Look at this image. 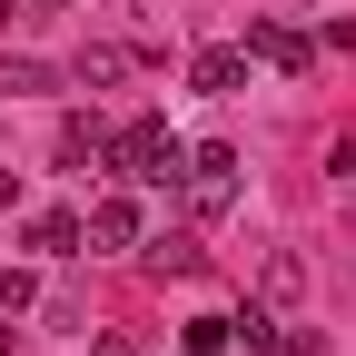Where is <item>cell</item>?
<instances>
[{
    "instance_id": "cell-15",
    "label": "cell",
    "mask_w": 356,
    "mask_h": 356,
    "mask_svg": "<svg viewBox=\"0 0 356 356\" xmlns=\"http://www.w3.org/2000/svg\"><path fill=\"white\" fill-rule=\"evenodd\" d=\"M89 356H139V337H119V327H99V337H89Z\"/></svg>"
},
{
    "instance_id": "cell-13",
    "label": "cell",
    "mask_w": 356,
    "mask_h": 356,
    "mask_svg": "<svg viewBox=\"0 0 356 356\" xmlns=\"http://www.w3.org/2000/svg\"><path fill=\"white\" fill-rule=\"evenodd\" d=\"M0 307H10V317H20V307H40V277H30V267H0Z\"/></svg>"
},
{
    "instance_id": "cell-16",
    "label": "cell",
    "mask_w": 356,
    "mask_h": 356,
    "mask_svg": "<svg viewBox=\"0 0 356 356\" xmlns=\"http://www.w3.org/2000/svg\"><path fill=\"white\" fill-rule=\"evenodd\" d=\"M10 20H20V0H0V30H10Z\"/></svg>"
},
{
    "instance_id": "cell-1",
    "label": "cell",
    "mask_w": 356,
    "mask_h": 356,
    "mask_svg": "<svg viewBox=\"0 0 356 356\" xmlns=\"http://www.w3.org/2000/svg\"><path fill=\"white\" fill-rule=\"evenodd\" d=\"M109 168H119V178H139V188H178V168H188V139H178L168 119H129L119 139H109Z\"/></svg>"
},
{
    "instance_id": "cell-11",
    "label": "cell",
    "mask_w": 356,
    "mask_h": 356,
    "mask_svg": "<svg viewBox=\"0 0 356 356\" xmlns=\"http://www.w3.org/2000/svg\"><path fill=\"white\" fill-rule=\"evenodd\" d=\"M257 287H267V307H287V297H297V287H307V267H297V257H287V248H277V257H267V277H257Z\"/></svg>"
},
{
    "instance_id": "cell-10",
    "label": "cell",
    "mask_w": 356,
    "mask_h": 356,
    "mask_svg": "<svg viewBox=\"0 0 356 356\" xmlns=\"http://www.w3.org/2000/svg\"><path fill=\"white\" fill-rule=\"evenodd\" d=\"M119 70H129V50H109V40H99V50H79V70H70V79H79V89H109Z\"/></svg>"
},
{
    "instance_id": "cell-3",
    "label": "cell",
    "mask_w": 356,
    "mask_h": 356,
    "mask_svg": "<svg viewBox=\"0 0 356 356\" xmlns=\"http://www.w3.org/2000/svg\"><path fill=\"white\" fill-rule=\"evenodd\" d=\"M248 60H267V70H287V79H307L317 70V40L307 30H287V20H248V40H238Z\"/></svg>"
},
{
    "instance_id": "cell-17",
    "label": "cell",
    "mask_w": 356,
    "mask_h": 356,
    "mask_svg": "<svg viewBox=\"0 0 356 356\" xmlns=\"http://www.w3.org/2000/svg\"><path fill=\"white\" fill-rule=\"evenodd\" d=\"M50 10H60V0H50Z\"/></svg>"
},
{
    "instance_id": "cell-6",
    "label": "cell",
    "mask_w": 356,
    "mask_h": 356,
    "mask_svg": "<svg viewBox=\"0 0 356 356\" xmlns=\"http://www.w3.org/2000/svg\"><path fill=\"white\" fill-rule=\"evenodd\" d=\"M60 168H109V129L89 119V109L60 119Z\"/></svg>"
},
{
    "instance_id": "cell-14",
    "label": "cell",
    "mask_w": 356,
    "mask_h": 356,
    "mask_svg": "<svg viewBox=\"0 0 356 356\" xmlns=\"http://www.w3.org/2000/svg\"><path fill=\"white\" fill-rule=\"evenodd\" d=\"M267 356H317V337H307V327H277V337H267Z\"/></svg>"
},
{
    "instance_id": "cell-9",
    "label": "cell",
    "mask_w": 356,
    "mask_h": 356,
    "mask_svg": "<svg viewBox=\"0 0 356 356\" xmlns=\"http://www.w3.org/2000/svg\"><path fill=\"white\" fill-rule=\"evenodd\" d=\"M178 346H188V356H228L238 327H228V317H188V327H178Z\"/></svg>"
},
{
    "instance_id": "cell-4",
    "label": "cell",
    "mask_w": 356,
    "mask_h": 356,
    "mask_svg": "<svg viewBox=\"0 0 356 356\" xmlns=\"http://www.w3.org/2000/svg\"><path fill=\"white\" fill-rule=\"evenodd\" d=\"M79 238L99 248V257H119V248H139V198H89V218H79Z\"/></svg>"
},
{
    "instance_id": "cell-5",
    "label": "cell",
    "mask_w": 356,
    "mask_h": 356,
    "mask_svg": "<svg viewBox=\"0 0 356 356\" xmlns=\"http://www.w3.org/2000/svg\"><path fill=\"white\" fill-rule=\"evenodd\" d=\"M188 89H208V99H238V89H248V50H238V40L198 50V60H188Z\"/></svg>"
},
{
    "instance_id": "cell-8",
    "label": "cell",
    "mask_w": 356,
    "mask_h": 356,
    "mask_svg": "<svg viewBox=\"0 0 356 356\" xmlns=\"http://www.w3.org/2000/svg\"><path fill=\"white\" fill-rule=\"evenodd\" d=\"M139 257L159 277H198V238H139Z\"/></svg>"
},
{
    "instance_id": "cell-12",
    "label": "cell",
    "mask_w": 356,
    "mask_h": 356,
    "mask_svg": "<svg viewBox=\"0 0 356 356\" xmlns=\"http://www.w3.org/2000/svg\"><path fill=\"white\" fill-rule=\"evenodd\" d=\"M30 89H50V70L40 60H0V99H30Z\"/></svg>"
},
{
    "instance_id": "cell-2",
    "label": "cell",
    "mask_w": 356,
    "mask_h": 356,
    "mask_svg": "<svg viewBox=\"0 0 356 356\" xmlns=\"http://www.w3.org/2000/svg\"><path fill=\"white\" fill-rule=\"evenodd\" d=\"M178 198H188V218H228L238 208V149H188V168H178Z\"/></svg>"
},
{
    "instance_id": "cell-7",
    "label": "cell",
    "mask_w": 356,
    "mask_h": 356,
    "mask_svg": "<svg viewBox=\"0 0 356 356\" xmlns=\"http://www.w3.org/2000/svg\"><path fill=\"white\" fill-rule=\"evenodd\" d=\"M30 248L40 257H79V208H40L30 218Z\"/></svg>"
}]
</instances>
